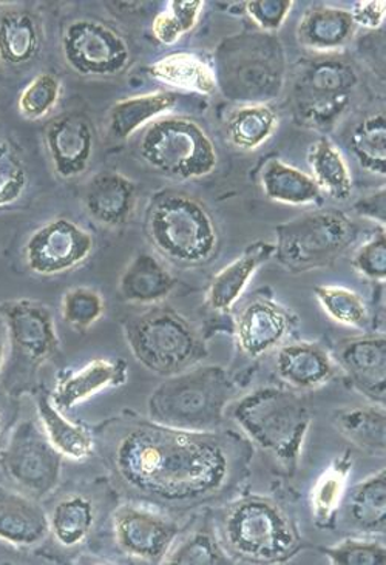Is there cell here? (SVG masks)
Segmentation results:
<instances>
[{
  "instance_id": "obj_2",
  "label": "cell",
  "mask_w": 386,
  "mask_h": 565,
  "mask_svg": "<svg viewBox=\"0 0 386 565\" xmlns=\"http://www.w3.org/2000/svg\"><path fill=\"white\" fill-rule=\"evenodd\" d=\"M144 232L153 249L180 268H201L219 250V231L211 209L192 193L164 189L147 204Z\"/></svg>"
},
{
  "instance_id": "obj_25",
  "label": "cell",
  "mask_w": 386,
  "mask_h": 565,
  "mask_svg": "<svg viewBox=\"0 0 386 565\" xmlns=\"http://www.w3.org/2000/svg\"><path fill=\"white\" fill-rule=\"evenodd\" d=\"M175 288V278L153 254L139 253L119 278V294L127 303H161Z\"/></svg>"
},
{
  "instance_id": "obj_35",
  "label": "cell",
  "mask_w": 386,
  "mask_h": 565,
  "mask_svg": "<svg viewBox=\"0 0 386 565\" xmlns=\"http://www.w3.org/2000/svg\"><path fill=\"white\" fill-rule=\"evenodd\" d=\"M278 127V116L268 104H245L235 108L226 122L227 138L235 149L257 150Z\"/></svg>"
},
{
  "instance_id": "obj_24",
  "label": "cell",
  "mask_w": 386,
  "mask_h": 565,
  "mask_svg": "<svg viewBox=\"0 0 386 565\" xmlns=\"http://www.w3.org/2000/svg\"><path fill=\"white\" fill-rule=\"evenodd\" d=\"M278 377L297 390H314L331 381L334 363L319 343L286 344L277 352Z\"/></svg>"
},
{
  "instance_id": "obj_32",
  "label": "cell",
  "mask_w": 386,
  "mask_h": 565,
  "mask_svg": "<svg viewBox=\"0 0 386 565\" xmlns=\"http://www.w3.org/2000/svg\"><path fill=\"white\" fill-rule=\"evenodd\" d=\"M41 23L29 11L0 15V61L10 67L29 64L41 52Z\"/></svg>"
},
{
  "instance_id": "obj_26",
  "label": "cell",
  "mask_w": 386,
  "mask_h": 565,
  "mask_svg": "<svg viewBox=\"0 0 386 565\" xmlns=\"http://www.w3.org/2000/svg\"><path fill=\"white\" fill-rule=\"evenodd\" d=\"M346 497V494H345ZM343 520L363 535H385L386 530V470L363 479L347 491Z\"/></svg>"
},
{
  "instance_id": "obj_19",
  "label": "cell",
  "mask_w": 386,
  "mask_h": 565,
  "mask_svg": "<svg viewBox=\"0 0 386 565\" xmlns=\"http://www.w3.org/2000/svg\"><path fill=\"white\" fill-rule=\"evenodd\" d=\"M137 204V183L119 172H100L88 181L84 206L96 223L121 227L129 222Z\"/></svg>"
},
{
  "instance_id": "obj_48",
  "label": "cell",
  "mask_w": 386,
  "mask_h": 565,
  "mask_svg": "<svg viewBox=\"0 0 386 565\" xmlns=\"http://www.w3.org/2000/svg\"><path fill=\"white\" fill-rule=\"evenodd\" d=\"M354 212L361 218L371 220V222H378L380 226H385L386 220V193L385 188L378 192L369 193L363 196L354 204Z\"/></svg>"
},
{
  "instance_id": "obj_22",
  "label": "cell",
  "mask_w": 386,
  "mask_h": 565,
  "mask_svg": "<svg viewBox=\"0 0 386 565\" xmlns=\"http://www.w3.org/2000/svg\"><path fill=\"white\" fill-rule=\"evenodd\" d=\"M50 533L49 516L36 499L0 487V541L31 547Z\"/></svg>"
},
{
  "instance_id": "obj_47",
  "label": "cell",
  "mask_w": 386,
  "mask_h": 565,
  "mask_svg": "<svg viewBox=\"0 0 386 565\" xmlns=\"http://www.w3.org/2000/svg\"><path fill=\"white\" fill-rule=\"evenodd\" d=\"M350 13L353 15L355 26L377 30L385 22V2H382V0H377V2L376 0H362V2L354 3Z\"/></svg>"
},
{
  "instance_id": "obj_30",
  "label": "cell",
  "mask_w": 386,
  "mask_h": 565,
  "mask_svg": "<svg viewBox=\"0 0 386 565\" xmlns=\"http://www.w3.org/2000/svg\"><path fill=\"white\" fill-rule=\"evenodd\" d=\"M149 75L158 83L180 90L212 95L218 88L215 70L191 53H173L149 65Z\"/></svg>"
},
{
  "instance_id": "obj_29",
  "label": "cell",
  "mask_w": 386,
  "mask_h": 565,
  "mask_svg": "<svg viewBox=\"0 0 386 565\" xmlns=\"http://www.w3.org/2000/svg\"><path fill=\"white\" fill-rule=\"evenodd\" d=\"M261 188L269 200L288 206H309L322 200V192L311 175L278 158L262 168Z\"/></svg>"
},
{
  "instance_id": "obj_38",
  "label": "cell",
  "mask_w": 386,
  "mask_h": 565,
  "mask_svg": "<svg viewBox=\"0 0 386 565\" xmlns=\"http://www.w3.org/2000/svg\"><path fill=\"white\" fill-rule=\"evenodd\" d=\"M314 296L324 313L343 327L363 329L368 324V308L354 290L335 285H320L314 288Z\"/></svg>"
},
{
  "instance_id": "obj_13",
  "label": "cell",
  "mask_w": 386,
  "mask_h": 565,
  "mask_svg": "<svg viewBox=\"0 0 386 565\" xmlns=\"http://www.w3.org/2000/svg\"><path fill=\"white\" fill-rule=\"evenodd\" d=\"M90 232L68 218H56L34 231L25 245V262L37 276H57L83 265L90 257Z\"/></svg>"
},
{
  "instance_id": "obj_49",
  "label": "cell",
  "mask_w": 386,
  "mask_h": 565,
  "mask_svg": "<svg viewBox=\"0 0 386 565\" xmlns=\"http://www.w3.org/2000/svg\"><path fill=\"white\" fill-rule=\"evenodd\" d=\"M3 360H6V344H3L2 335H0V371H2Z\"/></svg>"
},
{
  "instance_id": "obj_23",
  "label": "cell",
  "mask_w": 386,
  "mask_h": 565,
  "mask_svg": "<svg viewBox=\"0 0 386 565\" xmlns=\"http://www.w3.org/2000/svg\"><path fill=\"white\" fill-rule=\"evenodd\" d=\"M350 10L314 7L304 13L297 26L299 44L319 54H335L350 44L355 33Z\"/></svg>"
},
{
  "instance_id": "obj_28",
  "label": "cell",
  "mask_w": 386,
  "mask_h": 565,
  "mask_svg": "<svg viewBox=\"0 0 386 565\" xmlns=\"http://www.w3.org/2000/svg\"><path fill=\"white\" fill-rule=\"evenodd\" d=\"M36 409L46 439L62 458L84 460L92 456L95 450L92 433L83 425L68 420L64 413L54 406L50 396L39 394Z\"/></svg>"
},
{
  "instance_id": "obj_15",
  "label": "cell",
  "mask_w": 386,
  "mask_h": 565,
  "mask_svg": "<svg viewBox=\"0 0 386 565\" xmlns=\"http://www.w3.org/2000/svg\"><path fill=\"white\" fill-rule=\"evenodd\" d=\"M115 540L126 555L162 563L172 545L175 544L180 529L175 522L141 507L124 505L114 516Z\"/></svg>"
},
{
  "instance_id": "obj_45",
  "label": "cell",
  "mask_w": 386,
  "mask_h": 565,
  "mask_svg": "<svg viewBox=\"0 0 386 565\" xmlns=\"http://www.w3.org/2000/svg\"><path fill=\"white\" fill-rule=\"evenodd\" d=\"M353 268L362 277L373 281L386 278V234L385 226L378 227L368 242L363 243L353 257Z\"/></svg>"
},
{
  "instance_id": "obj_41",
  "label": "cell",
  "mask_w": 386,
  "mask_h": 565,
  "mask_svg": "<svg viewBox=\"0 0 386 565\" xmlns=\"http://www.w3.org/2000/svg\"><path fill=\"white\" fill-rule=\"evenodd\" d=\"M106 311V303L98 290L77 286L67 290L62 297L61 312L65 323L83 332L98 323Z\"/></svg>"
},
{
  "instance_id": "obj_6",
  "label": "cell",
  "mask_w": 386,
  "mask_h": 565,
  "mask_svg": "<svg viewBox=\"0 0 386 565\" xmlns=\"http://www.w3.org/2000/svg\"><path fill=\"white\" fill-rule=\"evenodd\" d=\"M122 332L139 365L161 377L191 370L208 355L199 329L172 306L152 305L127 317Z\"/></svg>"
},
{
  "instance_id": "obj_44",
  "label": "cell",
  "mask_w": 386,
  "mask_h": 565,
  "mask_svg": "<svg viewBox=\"0 0 386 565\" xmlns=\"http://www.w3.org/2000/svg\"><path fill=\"white\" fill-rule=\"evenodd\" d=\"M323 555L334 565H385L386 547L373 540H345L332 547L322 548Z\"/></svg>"
},
{
  "instance_id": "obj_33",
  "label": "cell",
  "mask_w": 386,
  "mask_h": 565,
  "mask_svg": "<svg viewBox=\"0 0 386 565\" xmlns=\"http://www.w3.org/2000/svg\"><path fill=\"white\" fill-rule=\"evenodd\" d=\"M340 435L369 455L384 456L386 450L385 406L342 408L332 417Z\"/></svg>"
},
{
  "instance_id": "obj_16",
  "label": "cell",
  "mask_w": 386,
  "mask_h": 565,
  "mask_svg": "<svg viewBox=\"0 0 386 565\" xmlns=\"http://www.w3.org/2000/svg\"><path fill=\"white\" fill-rule=\"evenodd\" d=\"M335 360L358 393L374 405L385 406V334H363L342 340L335 348Z\"/></svg>"
},
{
  "instance_id": "obj_11",
  "label": "cell",
  "mask_w": 386,
  "mask_h": 565,
  "mask_svg": "<svg viewBox=\"0 0 386 565\" xmlns=\"http://www.w3.org/2000/svg\"><path fill=\"white\" fill-rule=\"evenodd\" d=\"M0 466L8 478L30 498H45L61 481L62 456L33 420L21 422L0 452Z\"/></svg>"
},
{
  "instance_id": "obj_1",
  "label": "cell",
  "mask_w": 386,
  "mask_h": 565,
  "mask_svg": "<svg viewBox=\"0 0 386 565\" xmlns=\"http://www.w3.org/2000/svg\"><path fill=\"white\" fill-rule=\"evenodd\" d=\"M99 445L127 497L175 513L229 498L254 460V445L235 429L185 431L135 413L103 425Z\"/></svg>"
},
{
  "instance_id": "obj_21",
  "label": "cell",
  "mask_w": 386,
  "mask_h": 565,
  "mask_svg": "<svg viewBox=\"0 0 386 565\" xmlns=\"http://www.w3.org/2000/svg\"><path fill=\"white\" fill-rule=\"evenodd\" d=\"M276 254V246L269 242H254L229 265L224 266L207 290V303L216 312H227L243 296L255 273L269 263Z\"/></svg>"
},
{
  "instance_id": "obj_27",
  "label": "cell",
  "mask_w": 386,
  "mask_h": 565,
  "mask_svg": "<svg viewBox=\"0 0 386 565\" xmlns=\"http://www.w3.org/2000/svg\"><path fill=\"white\" fill-rule=\"evenodd\" d=\"M175 104V93L162 90L118 100L108 111V130L116 139L130 138L154 119L168 115Z\"/></svg>"
},
{
  "instance_id": "obj_39",
  "label": "cell",
  "mask_w": 386,
  "mask_h": 565,
  "mask_svg": "<svg viewBox=\"0 0 386 565\" xmlns=\"http://www.w3.org/2000/svg\"><path fill=\"white\" fill-rule=\"evenodd\" d=\"M165 564L178 565H226L234 563L218 537L207 529H200L173 544L164 558Z\"/></svg>"
},
{
  "instance_id": "obj_9",
  "label": "cell",
  "mask_w": 386,
  "mask_h": 565,
  "mask_svg": "<svg viewBox=\"0 0 386 565\" xmlns=\"http://www.w3.org/2000/svg\"><path fill=\"white\" fill-rule=\"evenodd\" d=\"M138 152L154 172L175 180L207 177L218 166L215 142L189 116L164 115L154 119L142 130Z\"/></svg>"
},
{
  "instance_id": "obj_20",
  "label": "cell",
  "mask_w": 386,
  "mask_h": 565,
  "mask_svg": "<svg viewBox=\"0 0 386 565\" xmlns=\"http://www.w3.org/2000/svg\"><path fill=\"white\" fill-rule=\"evenodd\" d=\"M127 379L129 367L124 360L95 359L57 382L50 398L62 413L69 412L103 391L122 386Z\"/></svg>"
},
{
  "instance_id": "obj_42",
  "label": "cell",
  "mask_w": 386,
  "mask_h": 565,
  "mask_svg": "<svg viewBox=\"0 0 386 565\" xmlns=\"http://www.w3.org/2000/svg\"><path fill=\"white\" fill-rule=\"evenodd\" d=\"M62 84L53 73H41L34 77L19 98V110L30 121L45 118L61 98Z\"/></svg>"
},
{
  "instance_id": "obj_31",
  "label": "cell",
  "mask_w": 386,
  "mask_h": 565,
  "mask_svg": "<svg viewBox=\"0 0 386 565\" xmlns=\"http://www.w3.org/2000/svg\"><path fill=\"white\" fill-rule=\"evenodd\" d=\"M353 456L345 450L337 456L320 476L312 489L311 505L315 525L322 530L335 527L339 510L347 491V481L353 473Z\"/></svg>"
},
{
  "instance_id": "obj_3",
  "label": "cell",
  "mask_w": 386,
  "mask_h": 565,
  "mask_svg": "<svg viewBox=\"0 0 386 565\" xmlns=\"http://www.w3.org/2000/svg\"><path fill=\"white\" fill-rule=\"evenodd\" d=\"M230 416L250 444L269 455L285 475L296 473L312 424L304 398L293 391L266 386L235 402Z\"/></svg>"
},
{
  "instance_id": "obj_43",
  "label": "cell",
  "mask_w": 386,
  "mask_h": 565,
  "mask_svg": "<svg viewBox=\"0 0 386 565\" xmlns=\"http://www.w3.org/2000/svg\"><path fill=\"white\" fill-rule=\"evenodd\" d=\"M29 185V172L10 142L0 139V206L21 199Z\"/></svg>"
},
{
  "instance_id": "obj_8",
  "label": "cell",
  "mask_w": 386,
  "mask_h": 565,
  "mask_svg": "<svg viewBox=\"0 0 386 565\" xmlns=\"http://www.w3.org/2000/svg\"><path fill=\"white\" fill-rule=\"evenodd\" d=\"M358 226L337 209L308 212L278 224L274 258L289 274L334 265L354 245Z\"/></svg>"
},
{
  "instance_id": "obj_34",
  "label": "cell",
  "mask_w": 386,
  "mask_h": 565,
  "mask_svg": "<svg viewBox=\"0 0 386 565\" xmlns=\"http://www.w3.org/2000/svg\"><path fill=\"white\" fill-rule=\"evenodd\" d=\"M308 164L312 180L319 185L320 192L326 193L340 203L351 199L353 177H351L350 166L330 139L319 138L312 142L309 147Z\"/></svg>"
},
{
  "instance_id": "obj_7",
  "label": "cell",
  "mask_w": 386,
  "mask_h": 565,
  "mask_svg": "<svg viewBox=\"0 0 386 565\" xmlns=\"http://www.w3.org/2000/svg\"><path fill=\"white\" fill-rule=\"evenodd\" d=\"M218 87L230 99L266 104L285 84V53L270 34H238L226 39L216 53Z\"/></svg>"
},
{
  "instance_id": "obj_17",
  "label": "cell",
  "mask_w": 386,
  "mask_h": 565,
  "mask_svg": "<svg viewBox=\"0 0 386 565\" xmlns=\"http://www.w3.org/2000/svg\"><path fill=\"white\" fill-rule=\"evenodd\" d=\"M45 146L57 175L64 180L83 175L95 152L90 119L77 111L56 116L46 126Z\"/></svg>"
},
{
  "instance_id": "obj_37",
  "label": "cell",
  "mask_w": 386,
  "mask_h": 565,
  "mask_svg": "<svg viewBox=\"0 0 386 565\" xmlns=\"http://www.w3.org/2000/svg\"><path fill=\"white\" fill-rule=\"evenodd\" d=\"M351 150L358 166L373 175H386V116L371 115L351 131Z\"/></svg>"
},
{
  "instance_id": "obj_18",
  "label": "cell",
  "mask_w": 386,
  "mask_h": 565,
  "mask_svg": "<svg viewBox=\"0 0 386 565\" xmlns=\"http://www.w3.org/2000/svg\"><path fill=\"white\" fill-rule=\"evenodd\" d=\"M291 313L270 298H254L238 313L235 334L247 358L258 359L274 350L291 329Z\"/></svg>"
},
{
  "instance_id": "obj_5",
  "label": "cell",
  "mask_w": 386,
  "mask_h": 565,
  "mask_svg": "<svg viewBox=\"0 0 386 565\" xmlns=\"http://www.w3.org/2000/svg\"><path fill=\"white\" fill-rule=\"evenodd\" d=\"M237 385L218 365H196L170 375L147 401V417L185 431L224 428L227 408L237 397Z\"/></svg>"
},
{
  "instance_id": "obj_14",
  "label": "cell",
  "mask_w": 386,
  "mask_h": 565,
  "mask_svg": "<svg viewBox=\"0 0 386 565\" xmlns=\"http://www.w3.org/2000/svg\"><path fill=\"white\" fill-rule=\"evenodd\" d=\"M0 319L6 324L14 351L31 365H44L60 351L53 312L41 301L29 298L2 301Z\"/></svg>"
},
{
  "instance_id": "obj_40",
  "label": "cell",
  "mask_w": 386,
  "mask_h": 565,
  "mask_svg": "<svg viewBox=\"0 0 386 565\" xmlns=\"http://www.w3.org/2000/svg\"><path fill=\"white\" fill-rule=\"evenodd\" d=\"M204 2L201 0H172L164 10L153 19L152 33L157 41L164 45H173L184 34L195 29L203 13Z\"/></svg>"
},
{
  "instance_id": "obj_10",
  "label": "cell",
  "mask_w": 386,
  "mask_h": 565,
  "mask_svg": "<svg viewBox=\"0 0 386 565\" xmlns=\"http://www.w3.org/2000/svg\"><path fill=\"white\" fill-rule=\"evenodd\" d=\"M358 76L351 62L335 54L309 61L293 84L296 118L309 129H328L351 103Z\"/></svg>"
},
{
  "instance_id": "obj_36",
  "label": "cell",
  "mask_w": 386,
  "mask_h": 565,
  "mask_svg": "<svg viewBox=\"0 0 386 565\" xmlns=\"http://www.w3.org/2000/svg\"><path fill=\"white\" fill-rule=\"evenodd\" d=\"M95 520V505L90 499L75 494L62 499L54 507L52 516L49 518L50 532L62 547H76L90 535Z\"/></svg>"
},
{
  "instance_id": "obj_46",
  "label": "cell",
  "mask_w": 386,
  "mask_h": 565,
  "mask_svg": "<svg viewBox=\"0 0 386 565\" xmlns=\"http://www.w3.org/2000/svg\"><path fill=\"white\" fill-rule=\"evenodd\" d=\"M292 7L291 0H250L246 2V13L262 31L272 33L283 26Z\"/></svg>"
},
{
  "instance_id": "obj_4",
  "label": "cell",
  "mask_w": 386,
  "mask_h": 565,
  "mask_svg": "<svg viewBox=\"0 0 386 565\" xmlns=\"http://www.w3.org/2000/svg\"><path fill=\"white\" fill-rule=\"evenodd\" d=\"M216 537L234 561L283 564L300 552L303 540L296 522L274 499L249 494L219 513Z\"/></svg>"
},
{
  "instance_id": "obj_12",
  "label": "cell",
  "mask_w": 386,
  "mask_h": 565,
  "mask_svg": "<svg viewBox=\"0 0 386 565\" xmlns=\"http://www.w3.org/2000/svg\"><path fill=\"white\" fill-rule=\"evenodd\" d=\"M65 62L83 76L121 75L131 62L126 39L107 23L79 19L62 36Z\"/></svg>"
}]
</instances>
